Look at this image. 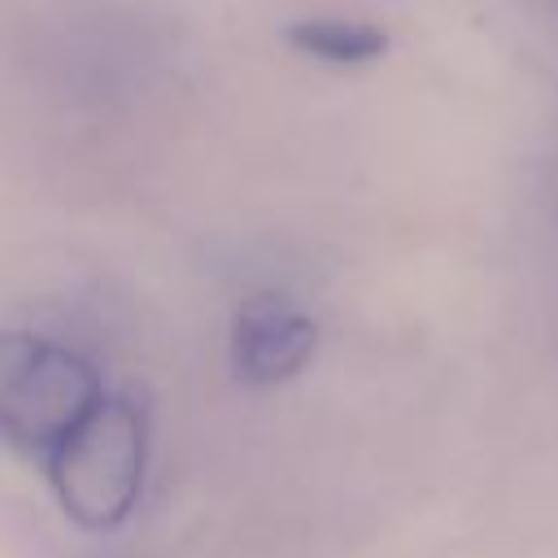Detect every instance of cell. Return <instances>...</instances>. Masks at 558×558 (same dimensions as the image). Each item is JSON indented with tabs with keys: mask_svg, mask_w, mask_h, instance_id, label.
<instances>
[{
	"mask_svg": "<svg viewBox=\"0 0 558 558\" xmlns=\"http://www.w3.org/2000/svg\"><path fill=\"white\" fill-rule=\"evenodd\" d=\"M148 414L135 397L105 392L96 410L48 458L61 510L83 527H118L144 488Z\"/></svg>",
	"mask_w": 558,
	"mask_h": 558,
	"instance_id": "1",
	"label": "cell"
},
{
	"mask_svg": "<svg viewBox=\"0 0 558 558\" xmlns=\"http://www.w3.org/2000/svg\"><path fill=\"white\" fill-rule=\"evenodd\" d=\"M105 397L100 371L70 344L35 331H0V440L52 458Z\"/></svg>",
	"mask_w": 558,
	"mask_h": 558,
	"instance_id": "2",
	"label": "cell"
},
{
	"mask_svg": "<svg viewBox=\"0 0 558 558\" xmlns=\"http://www.w3.org/2000/svg\"><path fill=\"white\" fill-rule=\"evenodd\" d=\"M318 349V323L279 292H257L235 310L231 366L244 384H283Z\"/></svg>",
	"mask_w": 558,
	"mask_h": 558,
	"instance_id": "3",
	"label": "cell"
},
{
	"mask_svg": "<svg viewBox=\"0 0 558 558\" xmlns=\"http://www.w3.org/2000/svg\"><path fill=\"white\" fill-rule=\"evenodd\" d=\"M283 39L296 52L327 65H371L375 57L388 52V31L353 17H305V22H292Z\"/></svg>",
	"mask_w": 558,
	"mask_h": 558,
	"instance_id": "4",
	"label": "cell"
}]
</instances>
